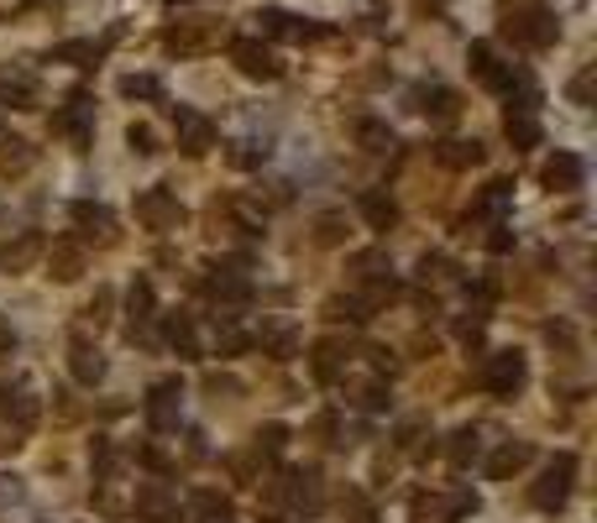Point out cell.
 Wrapping results in <instances>:
<instances>
[{
  "label": "cell",
  "instance_id": "obj_51",
  "mask_svg": "<svg viewBox=\"0 0 597 523\" xmlns=\"http://www.w3.org/2000/svg\"><path fill=\"white\" fill-rule=\"evenodd\" d=\"M514 246V236H508V220L503 225H487V252H508Z\"/></svg>",
  "mask_w": 597,
  "mask_h": 523
},
{
  "label": "cell",
  "instance_id": "obj_13",
  "mask_svg": "<svg viewBox=\"0 0 597 523\" xmlns=\"http://www.w3.org/2000/svg\"><path fill=\"white\" fill-rule=\"evenodd\" d=\"M231 63H237L246 79H278V73H284L278 53L267 48L263 37H231Z\"/></svg>",
  "mask_w": 597,
  "mask_h": 523
},
{
  "label": "cell",
  "instance_id": "obj_23",
  "mask_svg": "<svg viewBox=\"0 0 597 523\" xmlns=\"http://www.w3.org/2000/svg\"><path fill=\"white\" fill-rule=\"evenodd\" d=\"M582 158L576 152H555L546 167H540V178H546V189H555V194H572V189H582Z\"/></svg>",
  "mask_w": 597,
  "mask_h": 523
},
{
  "label": "cell",
  "instance_id": "obj_33",
  "mask_svg": "<svg viewBox=\"0 0 597 523\" xmlns=\"http://www.w3.org/2000/svg\"><path fill=\"white\" fill-rule=\"evenodd\" d=\"M190 513L194 523H231V498L226 492H194Z\"/></svg>",
  "mask_w": 597,
  "mask_h": 523
},
{
  "label": "cell",
  "instance_id": "obj_17",
  "mask_svg": "<svg viewBox=\"0 0 597 523\" xmlns=\"http://www.w3.org/2000/svg\"><path fill=\"white\" fill-rule=\"evenodd\" d=\"M216 43H220V26L216 22H179V26H168V32H163V48L179 53V58H194V53L216 48Z\"/></svg>",
  "mask_w": 597,
  "mask_h": 523
},
{
  "label": "cell",
  "instance_id": "obj_15",
  "mask_svg": "<svg viewBox=\"0 0 597 523\" xmlns=\"http://www.w3.org/2000/svg\"><path fill=\"white\" fill-rule=\"evenodd\" d=\"M346 361H352V340H341V335H325V340H314V351H310V372L314 382H341L346 377Z\"/></svg>",
  "mask_w": 597,
  "mask_h": 523
},
{
  "label": "cell",
  "instance_id": "obj_28",
  "mask_svg": "<svg viewBox=\"0 0 597 523\" xmlns=\"http://www.w3.org/2000/svg\"><path fill=\"white\" fill-rule=\"evenodd\" d=\"M69 372H73V382L95 387V382L105 377V357H100V346H90V340H73V346H69Z\"/></svg>",
  "mask_w": 597,
  "mask_h": 523
},
{
  "label": "cell",
  "instance_id": "obj_34",
  "mask_svg": "<svg viewBox=\"0 0 597 523\" xmlns=\"http://www.w3.org/2000/svg\"><path fill=\"white\" fill-rule=\"evenodd\" d=\"M478 451H482V434L472 425H461L451 440H446V461H451V466H472V461H478Z\"/></svg>",
  "mask_w": 597,
  "mask_h": 523
},
{
  "label": "cell",
  "instance_id": "obj_29",
  "mask_svg": "<svg viewBox=\"0 0 597 523\" xmlns=\"http://www.w3.org/2000/svg\"><path fill=\"white\" fill-rule=\"evenodd\" d=\"M361 220H367L372 231H393V225H399V205H393V194L388 189L361 194Z\"/></svg>",
  "mask_w": 597,
  "mask_h": 523
},
{
  "label": "cell",
  "instance_id": "obj_50",
  "mask_svg": "<svg viewBox=\"0 0 597 523\" xmlns=\"http://www.w3.org/2000/svg\"><path fill=\"white\" fill-rule=\"evenodd\" d=\"M593 79H597V69L587 63V69H582V73L572 79V84H566V95H572L576 105H593Z\"/></svg>",
  "mask_w": 597,
  "mask_h": 523
},
{
  "label": "cell",
  "instance_id": "obj_31",
  "mask_svg": "<svg viewBox=\"0 0 597 523\" xmlns=\"http://www.w3.org/2000/svg\"><path fill=\"white\" fill-rule=\"evenodd\" d=\"M100 58H105V43H90V37H73V43L53 48V63H73V69H95Z\"/></svg>",
  "mask_w": 597,
  "mask_h": 523
},
{
  "label": "cell",
  "instance_id": "obj_27",
  "mask_svg": "<svg viewBox=\"0 0 597 523\" xmlns=\"http://www.w3.org/2000/svg\"><path fill=\"white\" fill-rule=\"evenodd\" d=\"M32 163H37V147L26 137H5L0 131V178H22V173H32Z\"/></svg>",
  "mask_w": 597,
  "mask_h": 523
},
{
  "label": "cell",
  "instance_id": "obj_52",
  "mask_svg": "<svg viewBox=\"0 0 597 523\" xmlns=\"http://www.w3.org/2000/svg\"><path fill=\"white\" fill-rule=\"evenodd\" d=\"M16 498H22V487L11 476H0V502H16Z\"/></svg>",
  "mask_w": 597,
  "mask_h": 523
},
{
  "label": "cell",
  "instance_id": "obj_18",
  "mask_svg": "<svg viewBox=\"0 0 597 523\" xmlns=\"http://www.w3.org/2000/svg\"><path fill=\"white\" fill-rule=\"evenodd\" d=\"M137 513L147 523H179V492L168 481H142L137 487Z\"/></svg>",
  "mask_w": 597,
  "mask_h": 523
},
{
  "label": "cell",
  "instance_id": "obj_43",
  "mask_svg": "<svg viewBox=\"0 0 597 523\" xmlns=\"http://www.w3.org/2000/svg\"><path fill=\"white\" fill-rule=\"evenodd\" d=\"M90 461H95V476H100V481H111V476H116V466H120V451L111 445V440H95Z\"/></svg>",
  "mask_w": 597,
  "mask_h": 523
},
{
  "label": "cell",
  "instance_id": "obj_38",
  "mask_svg": "<svg viewBox=\"0 0 597 523\" xmlns=\"http://www.w3.org/2000/svg\"><path fill=\"white\" fill-rule=\"evenodd\" d=\"M352 404L367 408V414H378V408H388V382H382V377L357 382V387H352Z\"/></svg>",
  "mask_w": 597,
  "mask_h": 523
},
{
  "label": "cell",
  "instance_id": "obj_36",
  "mask_svg": "<svg viewBox=\"0 0 597 523\" xmlns=\"http://www.w3.org/2000/svg\"><path fill=\"white\" fill-rule=\"evenodd\" d=\"M325 319H335V325H341V319H346V325H367L372 310L361 304L357 293H335V299H325Z\"/></svg>",
  "mask_w": 597,
  "mask_h": 523
},
{
  "label": "cell",
  "instance_id": "obj_26",
  "mask_svg": "<svg viewBox=\"0 0 597 523\" xmlns=\"http://www.w3.org/2000/svg\"><path fill=\"white\" fill-rule=\"evenodd\" d=\"M43 257H48L58 283H73V278L84 272V246H79V241H53V246H43Z\"/></svg>",
  "mask_w": 597,
  "mask_h": 523
},
{
  "label": "cell",
  "instance_id": "obj_35",
  "mask_svg": "<svg viewBox=\"0 0 597 523\" xmlns=\"http://www.w3.org/2000/svg\"><path fill=\"white\" fill-rule=\"evenodd\" d=\"M420 283L435 288V293H440V288H456L461 283V278H456V262L440 257V252H435V257H420Z\"/></svg>",
  "mask_w": 597,
  "mask_h": 523
},
{
  "label": "cell",
  "instance_id": "obj_40",
  "mask_svg": "<svg viewBox=\"0 0 597 523\" xmlns=\"http://www.w3.org/2000/svg\"><path fill=\"white\" fill-rule=\"evenodd\" d=\"M120 95L126 100H163V84H158L152 73H126V79H120Z\"/></svg>",
  "mask_w": 597,
  "mask_h": 523
},
{
  "label": "cell",
  "instance_id": "obj_10",
  "mask_svg": "<svg viewBox=\"0 0 597 523\" xmlns=\"http://www.w3.org/2000/svg\"><path fill=\"white\" fill-rule=\"evenodd\" d=\"M152 319H158V293H152L147 278H137L131 293H126V340L131 346H152Z\"/></svg>",
  "mask_w": 597,
  "mask_h": 523
},
{
  "label": "cell",
  "instance_id": "obj_22",
  "mask_svg": "<svg viewBox=\"0 0 597 523\" xmlns=\"http://www.w3.org/2000/svg\"><path fill=\"white\" fill-rule=\"evenodd\" d=\"M503 137L529 152V147H540V116H535V105H508V116H503Z\"/></svg>",
  "mask_w": 597,
  "mask_h": 523
},
{
  "label": "cell",
  "instance_id": "obj_14",
  "mask_svg": "<svg viewBox=\"0 0 597 523\" xmlns=\"http://www.w3.org/2000/svg\"><path fill=\"white\" fill-rule=\"evenodd\" d=\"M257 22H263L267 37H284V43H320V37H331V26L325 22L288 16V11H257Z\"/></svg>",
  "mask_w": 597,
  "mask_h": 523
},
{
  "label": "cell",
  "instance_id": "obj_11",
  "mask_svg": "<svg viewBox=\"0 0 597 523\" xmlns=\"http://www.w3.org/2000/svg\"><path fill=\"white\" fill-rule=\"evenodd\" d=\"M173 137H179V152H184V158H205V152L216 147V120L179 105V111H173Z\"/></svg>",
  "mask_w": 597,
  "mask_h": 523
},
{
  "label": "cell",
  "instance_id": "obj_45",
  "mask_svg": "<svg viewBox=\"0 0 597 523\" xmlns=\"http://www.w3.org/2000/svg\"><path fill=\"white\" fill-rule=\"evenodd\" d=\"M237 167H263L267 163V147H257V142H231V152H226Z\"/></svg>",
  "mask_w": 597,
  "mask_h": 523
},
{
  "label": "cell",
  "instance_id": "obj_12",
  "mask_svg": "<svg viewBox=\"0 0 597 523\" xmlns=\"http://www.w3.org/2000/svg\"><path fill=\"white\" fill-rule=\"evenodd\" d=\"M37 100H43L37 73L26 69V63H0V105H11V111H37Z\"/></svg>",
  "mask_w": 597,
  "mask_h": 523
},
{
  "label": "cell",
  "instance_id": "obj_2",
  "mask_svg": "<svg viewBox=\"0 0 597 523\" xmlns=\"http://www.w3.org/2000/svg\"><path fill=\"white\" fill-rule=\"evenodd\" d=\"M572 487H576V455L561 451V455H550V466L540 472V481L529 487V502H535L540 513H561L566 498H572Z\"/></svg>",
  "mask_w": 597,
  "mask_h": 523
},
{
  "label": "cell",
  "instance_id": "obj_39",
  "mask_svg": "<svg viewBox=\"0 0 597 523\" xmlns=\"http://www.w3.org/2000/svg\"><path fill=\"white\" fill-rule=\"evenodd\" d=\"M246 346H252V335H241L231 319H216V351L220 357H241Z\"/></svg>",
  "mask_w": 597,
  "mask_h": 523
},
{
  "label": "cell",
  "instance_id": "obj_42",
  "mask_svg": "<svg viewBox=\"0 0 597 523\" xmlns=\"http://www.w3.org/2000/svg\"><path fill=\"white\" fill-rule=\"evenodd\" d=\"M111 304H116V293H111V288H95V299H90V304H84V325H111Z\"/></svg>",
  "mask_w": 597,
  "mask_h": 523
},
{
  "label": "cell",
  "instance_id": "obj_48",
  "mask_svg": "<svg viewBox=\"0 0 597 523\" xmlns=\"http://www.w3.org/2000/svg\"><path fill=\"white\" fill-rule=\"evenodd\" d=\"M126 142H131V152H137V158H152V152H158V137H152V126H142V120H131Z\"/></svg>",
  "mask_w": 597,
  "mask_h": 523
},
{
  "label": "cell",
  "instance_id": "obj_21",
  "mask_svg": "<svg viewBox=\"0 0 597 523\" xmlns=\"http://www.w3.org/2000/svg\"><path fill=\"white\" fill-rule=\"evenodd\" d=\"M257 346H263V357H273V361H294L299 357V330H294L288 319H263Z\"/></svg>",
  "mask_w": 597,
  "mask_h": 523
},
{
  "label": "cell",
  "instance_id": "obj_16",
  "mask_svg": "<svg viewBox=\"0 0 597 523\" xmlns=\"http://www.w3.org/2000/svg\"><path fill=\"white\" fill-rule=\"evenodd\" d=\"M0 419L11 425V434H26L37 425V398L26 382H0Z\"/></svg>",
  "mask_w": 597,
  "mask_h": 523
},
{
  "label": "cell",
  "instance_id": "obj_37",
  "mask_svg": "<svg viewBox=\"0 0 597 523\" xmlns=\"http://www.w3.org/2000/svg\"><path fill=\"white\" fill-rule=\"evenodd\" d=\"M357 142H361V152H393V126H388V120H357Z\"/></svg>",
  "mask_w": 597,
  "mask_h": 523
},
{
  "label": "cell",
  "instance_id": "obj_30",
  "mask_svg": "<svg viewBox=\"0 0 597 523\" xmlns=\"http://www.w3.org/2000/svg\"><path fill=\"white\" fill-rule=\"evenodd\" d=\"M508 210H514V184H508V178H493V184L482 189V199H478V214L482 220H493V225H503Z\"/></svg>",
  "mask_w": 597,
  "mask_h": 523
},
{
  "label": "cell",
  "instance_id": "obj_53",
  "mask_svg": "<svg viewBox=\"0 0 597 523\" xmlns=\"http://www.w3.org/2000/svg\"><path fill=\"white\" fill-rule=\"evenodd\" d=\"M11 346H16V330H11V325L0 319V351H11Z\"/></svg>",
  "mask_w": 597,
  "mask_h": 523
},
{
  "label": "cell",
  "instance_id": "obj_49",
  "mask_svg": "<svg viewBox=\"0 0 597 523\" xmlns=\"http://www.w3.org/2000/svg\"><path fill=\"white\" fill-rule=\"evenodd\" d=\"M425 434H430V425H425V419H409V425L399 429V445H404L409 455H420V451H425Z\"/></svg>",
  "mask_w": 597,
  "mask_h": 523
},
{
  "label": "cell",
  "instance_id": "obj_24",
  "mask_svg": "<svg viewBox=\"0 0 597 523\" xmlns=\"http://www.w3.org/2000/svg\"><path fill=\"white\" fill-rule=\"evenodd\" d=\"M414 111H425L430 120H456L461 116V95L446 90V84H425V90H414Z\"/></svg>",
  "mask_w": 597,
  "mask_h": 523
},
{
  "label": "cell",
  "instance_id": "obj_7",
  "mask_svg": "<svg viewBox=\"0 0 597 523\" xmlns=\"http://www.w3.org/2000/svg\"><path fill=\"white\" fill-rule=\"evenodd\" d=\"M267 492L284 498L294 513H314V508L325 502V487H320V472H314V466H294V472H284Z\"/></svg>",
  "mask_w": 597,
  "mask_h": 523
},
{
  "label": "cell",
  "instance_id": "obj_8",
  "mask_svg": "<svg viewBox=\"0 0 597 523\" xmlns=\"http://www.w3.org/2000/svg\"><path fill=\"white\" fill-rule=\"evenodd\" d=\"M69 220H73V231H79L84 241H100V246H116V241H120L116 210H111V205H100V199H73Z\"/></svg>",
  "mask_w": 597,
  "mask_h": 523
},
{
  "label": "cell",
  "instance_id": "obj_5",
  "mask_svg": "<svg viewBox=\"0 0 597 523\" xmlns=\"http://www.w3.org/2000/svg\"><path fill=\"white\" fill-rule=\"evenodd\" d=\"M53 137L73 142L79 152L95 142V100L84 95V90H73L69 105H64V111H53Z\"/></svg>",
  "mask_w": 597,
  "mask_h": 523
},
{
  "label": "cell",
  "instance_id": "obj_19",
  "mask_svg": "<svg viewBox=\"0 0 597 523\" xmlns=\"http://www.w3.org/2000/svg\"><path fill=\"white\" fill-rule=\"evenodd\" d=\"M43 246H48L43 231H16L11 241H0V267H5V272H26L32 262L43 257Z\"/></svg>",
  "mask_w": 597,
  "mask_h": 523
},
{
  "label": "cell",
  "instance_id": "obj_44",
  "mask_svg": "<svg viewBox=\"0 0 597 523\" xmlns=\"http://www.w3.org/2000/svg\"><path fill=\"white\" fill-rule=\"evenodd\" d=\"M314 241H320V246H341V241H346V220H341V214H320V220H314Z\"/></svg>",
  "mask_w": 597,
  "mask_h": 523
},
{
  "label": "cell",
  "instance_id": "obj_41",
  "mask_svg": "<svg viewBox=\"0 0 597 523\" xmlns=\"http://www.w3.org/2000/svg\"><path fill=\"white\" fill-rule=\"evenodd\" d=\"M352 272H357V283H372V278H388L393 267H388L382 252H357V257H352Z\"/></svg>",
  "mask_w": 597,
  "mask_h": 523
},
{
  "label": "cell",
  "instance_id": "obj_20",
  "mask_svg": "<svg viewBox=\"0 0 597 523\" xmlns=\"http://www.w3.org/2000/svg\"><path fill=\"white\" fill-rule=\"evenodd\" d=\"M529 461H535V445H525V440H503L498 451L487 455V476H493V481H514Z\"/></svg>",
  "mask_w": 597,
  "mask_h": 523
},
{
  "label": "cell",
  "instance_id": "obj_1",
  "mask_svg": "<svg viewBox=\"0 0 597 523\" xmlns=\"http://www.w3.org/2000/svg\"><path fill=\"white\" fill-rule=\"evenodd\" d=\"M498 37L525 53H546L561 37V22L546 0H503L498 5Z\"/></svg>",
  "mask_w": 597,
  "mask_h": 523
},
{
  "label": "cell",
  "instance_id": "obj_6",
  "mask_svg": "<svg viewBox=\"0 0 597 523\" xmlns=\"http://www.w3.org/2000/svg\"><path fill=\"white\" fill-rule=\"evenodd\" d=\"M147 429L152 434H168V429H179V414H184V382L179 377H163V382H152L147 387Z\"/></svg>",
  "mask_w": 597,
  "mask_h": 523
},
{
  "label": "cell",
  "instance_id": "obj_46",
  "mask_svg": "<svg viewBox=\"0 0 597 523\" xmlns=\"http://www.w3.org/2000/svg\"><path fill=\"white\" fill-rule=\"evenodd\" d=\"M205 393L210 398H241V382L231 372H205Z\"/></svg>",
  "mask_w": 597,
  "mask_h": 523
},
{
  "label": "cell",
  "instance_id": "obj_54",
  "mask_svg": "<svg viewBox=\"0 0 597 523\" xmlns=\"http://www.w3.org/2000/svg\"><path fill=\"white\" fill-rule=\"evenodd\" d=\"M168 5H184V0H168Z\"/></svg>",
  "mask_w": 597,
  "mask_h": 523
},
{
  "label": "cell",
  "instance_id": "obj_3",
  "mask_svg": "<svg viewBox=\"0 0 597 523\" xmlns=\"http://www.w3.org/2000/svg\"><path fill=\"white\" fill-rule=\"evenodd\" d=\"M467 513H478V498L467 487H456V492H414V502H409V523H456Z\"/></svg>",
  "mask_w": 597,
  "mask_h": 523
},
{
  "label": "cell",
  "instance_id": "obj_9",
  "mask_svg": "<svg viewBox=\"0 0 597 523\" xmlns=\"http://www.w3.org/2000/svg\"><path fill=\"white\" fill-rule=\"evenodd\" d=\"M137 220H142L147 231L168 236V231H179V225H184V205H179V194H168L163 184H158V189L137 194Z\"/></svg>",
  "mask_w": 597,
  "mask_h": 523
},
{
  "label": "cell",
  "instance_id": "obj_47",
  "mask_svg": "<svg viewBox=\"0 0 597 523\" xmlns=\"http://www.w3.org/2000/svg\"><path fill=\"white\" fill-rule=\"evenodd\" d=\"M252 445H257L263 455H278V451L288 445V429H284V425H263V429H257V440H252Z\"/></svg>",
  "mask_w": 597,
  "mask_h": 523
},
{
  "label": "cell",
  "instance_id": "obj_32",
  "mask_svg": "<svg viewBox=\"0 0 597 523\" xmlns=\"http://www.w3.org/2000/svg\"><path fill=\"white\" fill-rule=\"evenodd\" d=\"M435 158H440L446 167H456V173H467V167H478L482 158H487V147H482L478 137H472V142H440L435 147Z\"/></svg>",
  "mask_w": 597,
  "mask_h": 523
},
{
  "label": "cell",
  "instance_id": "obj_25",
  "mask_svg": "<svg viewBox=\"0 0 597 523\" xmlns=\"http://www.w3.org/2000/svg\"><path fill=\"white\" fill-rule=\"evenodd\" d=\"M163 340L179 351L184 361H194L199 357V330H194V319L184 310H173V314H163Z\"/></svg>",
  "mask_w": 597,
  "mask_h": 523
},
{
  "label": "cell",
  "instance_id": "obj_4",
  "mask_svg": "<svg viewBox=\"0 0 597 523\" xmlns=\"http://www.w3.org/2000/svg\"><path fill=\"white\" fill-rule=\"evenodd\" d=\"M529 382V361H525V351H493V357L482 361V387L493 393V398H514L519 387Z\"/></svg>",
  "mask_w": 597,
  "mask_h": 523
}]
</instances>
